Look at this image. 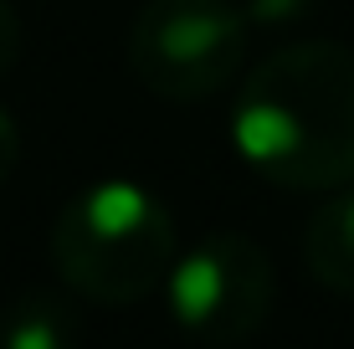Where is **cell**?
I'll return each instance as SVG.
<instances>
[{"mask_svg":"<svg viewBox=\"0 0 354 349\" xmlns=\"http://www.w3.org/2000/svg\"><path fill=\"white\" fill-rule=\"evenodd\" d=\"M231 139L241 160L283 190H334L354 180V52L292 41L241 77Z\"/></svg>","mask_w":354,"mask_h":349,"instance_id":"1","label":"cell"},{"mask_svg":"<svg viewBox=\"0 0 354 349\" xmlns=\"http://www.w3.org/2000/svg\"><path fill=\"white\" fill-rule=\"evenodd\" d=\"M180 257L175 216L133 180H97L52 221V262L72 293L93 303H139L165 287Z\"/></svg>","mask_w":354,"mask_h":349,"instance_id":"2","label":"cell"},{"mask_svg":"<svg viewBox=\"0 0 354 349\" xmlns=\"http://www.w3.org/2000/svg\"><path fill=\"white\" fill-rule=\"evenodd\" d=\"M247 16L231 0H144L129 26V67L154 98L195 103L236 82Z\"/></svg>","mask_w":354,"mask_h":349,"instance_id":"3","label":"cell"},{"mask_svg":"<svg viewBox=\"0 0 354 349\" xmlns=\"http://www.w3.org/2000/svg\"><path fill=\"white\" fill-rule=\"evenodd\" d=\"M165 287L175 323L211 349L252 339L277 303L272 257L241 232H211L205 242L180 252Z\"/></svg>","mask_w":354,"mask_h":349,"instance_id":"4","label":"cell"},{"mask_svg":"<svg viewBox=\"0 0 354 349\" xmlns=\"http://www.w3.org/2000/svg\"><path fill=\"white\" fill-rule=\"evenodd\" d=\"M303 262L328 293L354 298V180L334 185L308 216L303 232Z\"/></svg>","mask_w":354,"mask_h":349,"instance_id":"5","label":"cell"},{"mask_svg":"<svg viewBox=\"0 0 354 349\" xmlns=\"http://www.w3.org/2000/svg\"><path fill=\"white\" fill-rule=\"evenodd\" d=\"M77 319L52 293H21L0 314V349H72Z\"/></svg>","mask_w":354,"mask_h":349,"instance_id":"6","label":"cell"},{"mask_svg":"<svg viewBox=\"0 0 354 349\" xmlns=\"http://www.w3.org/2000/svg\"><path fill=\"white\" fill-rule=\"evenodd\" d=\"M319 0H247L241 16L257 21V26H288V21H303Z\"/></svg>","mask_w":354,"mask_h":349,"instance_id":"7","label":"cell"},{"mask_svg":"<svg viewBox=\"0 0 354 349\" xmlns=\"http://www.w3.org/2000/svg\"><path fill=\"white\" fill-rule=\"evenodd\" d=\"M21 62V16L10 10V0H0V77Z\"/></svg>","mask_w":354,"mask_h":349,"instance_id":"8","label":"cell"},{"mask_svg":"<svg viewBox=\"0 0 354 349\" xmlns=\"http://www.w3.org/2000/svg\"><path fill=\"white\" fill-rule=\"evenodd\" d=\"M16 164H21V129H16V118L0 108V185L10 180Z\"/></svg>","mask_w":354,"mask_h":349,"instance_id":"9","label":"cell"}]
</instances>
